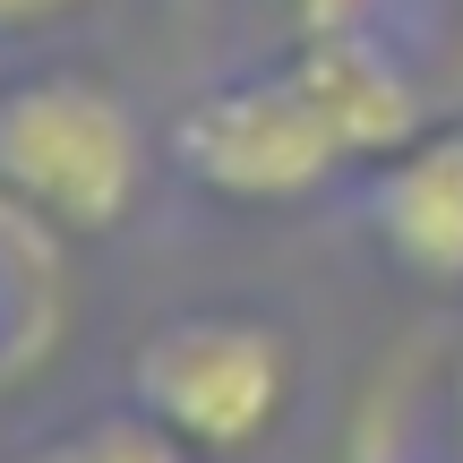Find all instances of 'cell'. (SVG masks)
<instances>
[{
	"instance_id": "cell-1",
	"label": "cell",
	"mask_w": 463,
	"mask_h": 463,
	"mask_svg": "<svg viewBox=\"0 0 463 463\" xmlns=\"http://www.w3.org/2000/svg\"><path fill=\"white\" fill-rule=\"evenodd\" d=\"M146 137L95 78H34L0 95V189L69 232H103L137 206Z\"/></svg>"
},
{
	"instance_id": "cell-2",
	"label": "cell",
	"mask_w": 463,
	"mask_h": 463,
	"mask_svg": "<svg viewBox=\"0 0 463 463\" xmlns=\"http://www.w3.org/2000/svg\"><path fill=\"white\" fill-rule=\"evenodd\" d=\"M137 412L181 447H249L292 403V344L258 317H172L137 344Z\"/></svg>"
},
{
	"instance_id": "cell-3",
	"label": "cell",
	"mask_w": 463,
	"mask_h": 463,
	"mask_svg": "<svg viewBox=\"0 0 463 463\" xmlns=\"http://www.w3.org/2000/svg\"><path fill=\"white\" fill-rule=\"evenodd\" d=\"M181 164L198 172L215 198L283 206V198H309L352 155H344V137H335V120L309 103V86H300L292 69H275V78H241V86H215L206 103H189Z\"/></svg>"
},
{
	"instance_id": "cell-4",
	"label": "cell",
	"mask_w": 463,
	"mask_h": 463,
	"mask_svg": "<svg viewBox=\"0 0 463 463\" xmlns=\"http://www.w3.org/2000/svg\"><path fill=\"white\" fill-rule=\"evenodd\" d=\"M386 258L420 283H463V129H420L369 189Z\"/></svg>"
},
{
	"instance_id": "cell-5",
	"label": "cell",
	"mask_w": 463,
	"mask_h": 463,
	"mask_svg": "<svg viewBox=\"0 0 463 463\" xmlns=\"http://www.w3.org/2000/svg\"><path fill=\"white\" fill-rule=\"evenodd\" d=\"M292 78L309 86V103L335 120L344 155H403L420 137V86L395 69V52H378L352 26L309 34L300 61H292Z\"/></svg>"
},
{
	"instance_id": "cell-6",
	"label": "cell",
	"mask_w": 463,
	"mask_h": 463,
	"mask_svg": "<svg viewBox=\"0 0 463 463\" xmlns=\"http://www.w3.org/2000/svg\"><path fill=\"white\" fill-rule=\"evenodd\" d=\"M17 463H189V455H181V438L164 420L137 412V420H86V430L52 438V447H34Z\"/></svg>"
},
{
	"instance_id": "cell-7",
	"label": "cell",
	"mask_w": 463,
	"mask_h": 463,
	"mask_svg": "<svg viewBox=\"0 0 463 463\" xmlns=\"http://www.w3.org/2000/svg\"><path fill=\"white\" fill-rule=\"evenodd\" d=\"M69 9H86V0H0V34H34L52 17H69Z\"/></svg>"
}]
</instances>
